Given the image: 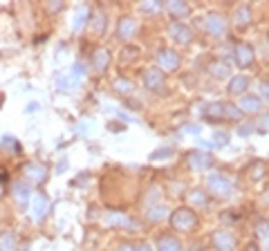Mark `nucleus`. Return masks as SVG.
<instances>
[{
  "label": "nucleus",
  "instance_id": "2",
  "mask_svg": "<svg viewBox=\"0 0 269 251\" xmlns=\"http://www.w3.org/2000/svg\"><path fill=\"white\" fill-rule=\"evenodd\" d=\"M45 208H48V200H45L43 195H38V197H36V202H34V211H36V216H43Z\"/></svg>",
  "mask_w": 269,
  "mask_h": 251
},
{
  "label": "nucleus",
  "instance_id": "1",
  "mask_svg": "<svg viewBox=\"0 0 269 251\" xmlns=\"http://www.w3.org/2000/svg\"><path fill=\"white\" fill-rule=\"evenodd\" d=\"M14 244H16V240H14L12 233H0V251H14Z\"/></svg>",
  "mask_w": 269,
  "mask_h": 251
},
{
  "label": "nucleus",
  "instance_id": "3",
  "mask_svg": "<svg viewBox=\"0 0 269 251\" xmlns=\"http://www.w3.org/2000/svg\"><path fill=\"white\" fill-rule=\"evenodd\" d=\"M14 193H16L18 202H25V200H27V188H25V184H16V186H14Z\"/></svg>",
  "mask_w": 269,
  "mask_h": 251
}]
</instances>
